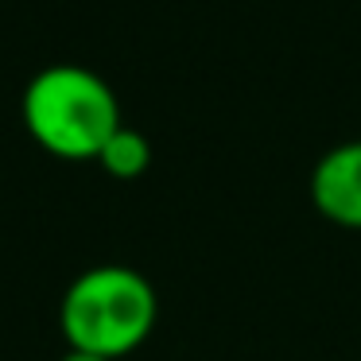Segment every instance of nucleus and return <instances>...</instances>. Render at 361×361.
<instances>
[{
	"mask_svg": "<svg viewBox=\"0 0 361 361\" xmlns=\"http://www.w3.org/2000/svg\"><path fill=\"white\" fill-rule=\"evenodd\" d=\"M156 314V288L136 268L97 264L66 288L63 307H59V326L71 350L117 361L152 334Z\"/></svg>",
	"mask_w": 361,
	"mask_h": 361,
	"instance_id": "nucleus-2",
	"label": "nucleus"
},
{
	"mask_svg": "<svg viewBox=\"0 0 361 361\" xmlns=\"http://www.w3.org/2000/svg\"><path fill=\"white\" fill-rule=\"evenodd\" d=\"M59 361H109V357H97V353H82V350H66Z\"/></svg>",
	"mask_w": 361,
	"mask_h": 361,
	"instance_id": "nucleus-5",
	"label": "nucleus"
},
{
	"mask_svg": "<svg viewBox=\"0 0 361 361\" xmlns=\"http://www.w3.org/2000/svg\"><path fill=\"white\" fill-rule=\"evenodd\" d=\"M24 125L55 156L97 159L102 144L121 128V105L97 71L51 63L24 90Z\"/></svg>",
	"mask_w": 361,
	"mask_h": 361,
	"instance_id": "nucleus-1",
	"label": "nucleus"
},
{
	"mask_svg": "<svg viewBox=\"0 0 361 361\" xmlns=\"http://www.w3.org/2000/svg\"><path fill=\"white\" fill-rule=\"evenodd\" d=\"M311 198L334 226L361 229V140L338 144L314 164Z\"/></svg>",
	"mask_w": 361,
	"mask_h": 361,
	"instance_id": "nucleus-3",
	"label": "nucleus"
},
{
	"mask_svg": "<svg viewBox=\"0 0 361 361\" xmlns=\"http://www.w3.org/2000/svg\"><path fill=\"white\" fill-rule=\"evenodd\" d=\"M97 159H102V167L109 175H117V179H136V175L152 164V144L144 133H136V128H128L125 121H121V128L102 144Z\"/></svg>",
	"mask_w": 361,
	"mask_h": 361,
	"instance_id": "nucleus-4",
	"label": "nucleus"
}]
</instances>
